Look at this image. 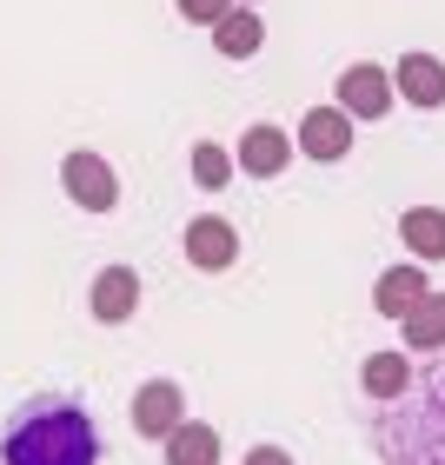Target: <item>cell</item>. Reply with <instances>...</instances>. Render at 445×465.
Instances as JSON below:
<instances>
[{"instance_id":"1","label":"cell","mask_w":445,"mask_h":465,"mask_svg":"<svg viewBox=\"0 0 445 465\" xmlns=\"http://www.w3.org/2000/svg\"><path fill=\"white\" fill-rule=\"evenodd\" d=\"M0 465H100V432L87 406L60 392L27 399L0 432Z\"/></svg>"},{"instance_id":"2","label":"cell","mask_w":445,"mask_h":465,"mask_svg":"<svg viewBox=\"0 0 445 465\" xmlns=\"http://www.w3.org/2000/svg\"><path fill=\"white\" fill-rule=\"evenodd\" d=\"M372 446L386 465H445V372L412 379L372 419Z\"/></svg>"},{"instance_id":"3","label":"cell","mask_w":445,"mask_h":465,"mask_svg":"<svg viewBox=\"0 0 445 465\" xmlns=\"http://www.w3.org/2000/svg\"><path fill=\"white\" fill-rule=\"evenodd\" d=\"M60 186H67V200L80 213H114L120 206V173L100 153H67L60 160Z\"/></svg>"},{"instance_id":"4","label":"cell","mask_w":445,"mask_h":465,"mask_svg":"<svg viewBox=\"0 0 445 465\" xmlns=\"http://www.w3.org/2000/svg\"><path fill=\"white\" fill-rule=\"evenodd\" d=\"M292 146H300V153L306 160H346L352 153V114L346 107H339V100H332V107H312V114H300V134H292Z\"/></svg>"},{"instance_id":"5","label":"cell","mask_w":445,"mask_h":465,"mask_svg":"<svg viewBox=\"0 0 445 465\" xmlns=\"http://www.w3.org/2000/svg\"><path fill=\"white\" fill-rule=\"evenodd\" d=\"M339 107L352 120H386L392 114V67H372V60L346 67L339 74Z\"/></svg>"},{"instance_id":"6","label":"cell","mask_w":445,"mask_h":465,"mask_svg":"<svg viewBox=\"0 0 445 465\" xmlns=\"http://www.w3.org/2000/svg\"><path fill=\"white\" fill-rule=\"evenodd\" d=\"M240 173H252V180H280L286 166H292V134L286 126H272V120H260V126H246L240 134Z\"/></svg>"},{"instance_id":"7","label":"cell","mask_w":445,"mask_h":465,"mask_svg":"<svg viewBox=\"0 0 445 465\" xmlns=\"http://www.w3.org/2000/svg\"><path fill=\"white\" fill-rule=\"evenodd\" d=\"M180 419H186V386H173V379H146L134 392V432L140 439H166Z\"/></svg>"},{"instance_id":"8","label":"cell","mask_w":445,"mask_h":465,"mask_svg":"<svg viewBox=\"0 0 445 465\" xmlns=\"http://www.w3.org/2000/svg\"><path fill=\"white\" fill-rule=\"evenodd\" d=\"M186 260H193L200 272H226L232 260H240V226L206 213V220H186Z\"/></svg>"},{"instance_id":"9","label":"cell","mask_w":445,"mask_h":465,"mask_svg":"<svg viewBox=\"0 0 445 465\" xmlns=\"http://www.w3.org/2000/svg\"><path fill=\"white\" fill-rule=\"evenodd\" d=\"M87 306H94V320H100V326L134 320V312H140V272H134V266H100V272H94Z\"/></svg>"},{"instance_id":"10","label":"cell","mask_w":445,"mask_h":465,"mask_svg":"<svg viewBox=\"0 0 445 465\" xmlns=\"http://www.w3.org/2000/svg\"><path fill=\"white\" fill-rule=\"evenodd\" d=\"M392 94L412 100V107H445V60L439 54H399Z\"/></svg>"},{"instance_id":"11","label":"cell","mask_w":445,"mask_h":465,"mask_svg":"<svg viewBox=\"0 0 445 465\" xmlns=\"http://www.w3.org/2000/svg\"><path fill=\"white\" fill-rule=\"evenodd\" d=\"M399 332H406L412 352H445V292L426 286L406 312H399Z\"/></svg>"},{"instance_id":"12","label":"cell","mask_w":445,"mask_h":465,"mask_svg":"<svg viewBox=\"0 0 445 465\" xmlns=\"http://www.w3.org/2000/svg\"><path fill=\"white\" fill-rule=\"evenodd\" d=\"M260 40H266V20L246 7V0H232V7L213 20V47L226 54V60H252L260 54Z\"/></svg>"},{"instance_id":"13","label":"cell","mask_w":445,"mask_h":465,"mask_svg":"<svg viewBox=\"0 0 445 465\" xmlns=\"http://www.w3.org/2000/svg\"><path fill=\"white\" fill-rule=\"evenodd\" d=\"M160 446H166V465H220V432L200 426V419H180Z\"/></svg>"},{"instance_id":"14","label":"cell","mask_w":445,"mask_h":465,"mask_svg":"<svg viewBox=\"0 0 445 465\" xmlns=\"http://www.w3.org/2000/svg\"><path fill=\"white\" fill-rule=\"evenodd\" d=\"M359 386L386 406V399H399V392L412 386V359H406V352H372L366 366H359Z\"/></svg>"},{"instance_id":"15","label":"cell","mask_w":445,"mask_h":465,"mask_svg":"<svg viewBox=\"0 0 445 465\" xmlns=\"http://www.w3.org/2000/svg\"><path fill=\"white\" fill-rule=\"evenodd\" d=\"M426 286H432V280H426L419 266H386V272H379V286H372V306L386 312V320H399V312H406Z\"/></svg>"},{"instance_id":"16","label":"cell","mask_w":445,"mask_h":465,"mask_svg":"<svg viewBox=\"0 0 445 465\" xmlns=\"http://www.w3.org/2000/svg\"><path fill=\"white\" fill-rule=\"evenodd\" d=\"M399 232H406V246L419 252V260H445V213H439V206L399 213Z\"/></svg>"},{"instance_id":"17","label":"cell","mask_w":445,"mask_h":465,"mask_svg":"<svg viewBox=\"0 0 445 465\" xmlns=\"http://www.w3.org/2000/svg\"><path fill=\"white\" fill-rule=\"evenodd\" d=\"M232 180V153L220 140H200L193 146V186H206V193H220V186Z\"/></svg>"},{"instance_id":"18","label":"cell","mask_w":445,"mask_h":465,"mask_svg":"<svg viewBox=\"0 0 445 465\" xmlns=\"http://www.w3.org/2000/svg\"><path fill=\"white\" fill-rule=\"evenodd\" d=\"M226 7H232V0H173V14H180V20H193V27H213Z\"/></svg>"},{"instance_id":"19","label":"cell","mask_w":445,"mask_h":465,"mask_svg":"<svg viewBox=\"0 0 445 465\" xmlns=\"http://www.w3.org/2000/svg\"><path fill=\"white\" fill-rule=\"evenodd\" d=\"M246 465H292V452H286V446H252Z\"/></svg>"},{"instance_id":"20","label":"cell","mask_w":445,"mask_h":465,"mask_svg":"<svg viewBox=\"0 0 445 465\" xmlns=\"http://www.w3.org/2000/svg\"><path fill=\"white\" fill-rule=\"evenodd\" d=\"M246 7H252V0H246Z\"/></svg>"}]
</instances>
